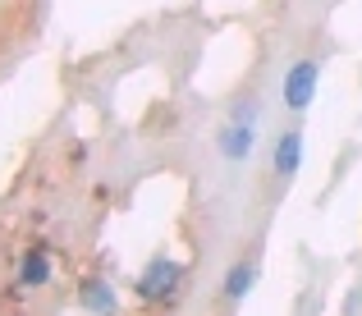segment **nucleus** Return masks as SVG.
Here are the masks:
<instances>
[{"label": "nucleus", "mask_w": 362, "mask_h": 316, "mask_svg": "<svg viewBox=\"0 0 362 316\" xmlns=\"http://www.w3.org/2000/svg\"><path fill=\"white\" fill-rule=\"evenodd\" d=\"M179 284H184V266H179L175 257H156V262L147 266V275L138 280V298L147 303V308H170Z\"/></svg>", "instance_id": "nucleus-1"}, {"label": "nucleus", "mask_w": 362, "mask_h": 316, "mask_svg": "<svg viewBox=\"0 0 362 316\" xmlns=\"http://www.w3.org/2000/svg\"><path fill=\"white\" fill-rule=\"evenodd\" d=\"M317 78H321V64L317 60H298L289 74H284V105H289V110H308L312 97H317Z\"/></svg>", "instance_id": "nucleus-2"}, {"label": "nucleus", "mask_w": 362, "mask_h": 316, "mask_svg": "<svg viewBox=\"0 0 362 316\" xmlns=\"http://www.w3.org/2000/svg\"><path fill=\"white\" fill-rule=\"evenodd\" d=\"M252 124H221V133H216V147H221L225 160H247V151H252Z\"/></svg>", "instance_id": "nucleus-3"}, {"label": "nucleus", "mask_w": 362, "mask_h": 316, "mask_svg": "<svg viewBox=\"0 0 362 316\" xmlns=\"http://www.w3.org/2000/svg\"><path fill=\"white\" fill-rule=\"evenodd\" d=\"M298 160H303V133L298 129H289L280 142H275V179H293V170H298Z\"/></svg>", "instance_id": "nucleus-4"}, {"label": "nucleus", "mask_w": 362, "mask_h": 316, "mask_svg": "<svg viewBox=\"0 0 362 316\" xmlns=\"http://www.w3.org/2000/svg\"><path fill=\"white\" fill-rule=\"evenodd\" d=\"M83 308L92 316H115V289H110L106 280H83Z\"/></svg>", "instance_id": "nucleus-5"}, {"label": "nucleus", "mask_w": 362, "mask_h": 316, "mask_svg": "<svg viewBox=\"0 0 362 316\" xmlns=\"http://www.w3.org/2000/svg\"><path fill=\"white\" fill-rule=\"evenodd\" d=\"M51 252L46 247H33V252H23V262H18V280L23 284H51Z\"/></svg>", "instance_id": "nucleus-6"}, {"label": "nucleus", "mask_w": 362, "mask_h": 316, "mask_svg": "<svg viewBox=\"0 0 362 316\" xmlns=\"http://www.w3.org/2000/svg\"><path fill=\"white\" fill-rule=\"evenodd\" d=\"M252 280H257V266L252 262H239L230 271V280H225V298H230V303H243L247 289H252Z\"/></svg>", "instance_id": "nucleus-7"}, {"label": "nucleus", "mask_w": 362, "mask_h": 316, "mask_svg": "<svg viewBox=\"0 0 362 316\" xmlns=\"http://www.w3.org/2000/svg\"><path fill=\"white\" fill-rule=\"evenodd\" d=\"M257 115H262V101H252V97H247V101L234 105V119H230V124H252Z\"/></svg>", "instance_id": "nucleus-8"}, {"label": "nucleus", "mask_w": 362, "mask_h": 316, "mask_svg": "<svg viewBox=\"0 0 362 316\" xmlns=\"http://www.w3.org/2000/svg\"><path fill=\"white\" fill-rule=\"evenodd\" d=\"M358 312H362V284H358L354 293H349V308H344V316H358Z\"/></svg>", "instance_id": "nucleus-9"}]
</instances>
